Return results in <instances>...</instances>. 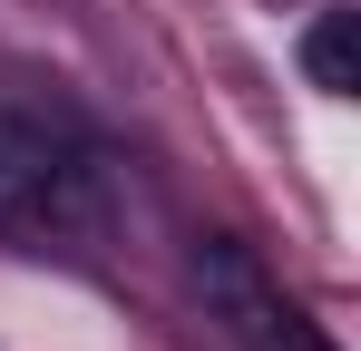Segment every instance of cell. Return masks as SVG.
<instances>
[{
    "label": "cell",
    "instance_id": "1",
    "mask_svg": "<svg viewBox=\"0 0 361 351\" xmlns=\"http://www.w3.org/2000/svg\"><path fill=\"white\" fill-rule=\"evenodd\" d=\"M127 166L98 156L68 117L0 108V244L49 254V244H118Z\"/></svg>",
    "mask_w": 361,
    "mask_h": 351
},
{
    "label": "cell",
    "instance_id": "2",
    "mask_svg": "<svg viewBox=\"0 0 361 351\" xmlns=\"http://www.w3.org/2000/svg\"><path fill=\"white\" fill-rule=\"evenodd\" d=\"M185 283L205 302V322H225V342H244V351H332L293 302L274 292V273L254 264V244H235V234H195Z\"/></svg>",
    "mask_w": 361,
    "mask_h": 351
},
{
    "label": "cell",
    "instance_id": "3",
    "mask_svg": "<svg viewBox=\"0 0 361 351\" xmlns=\"http://www.w3.org/2000/svg\"><path fill=\"white\" fill-rule=\"evenodd\" d=\"M302 78H312L322 98H352L361 88V10H322V20L302 30Z\"/></svg>",
    "mask_w": 361,
    "mask_h": 351
}]
</instances>
